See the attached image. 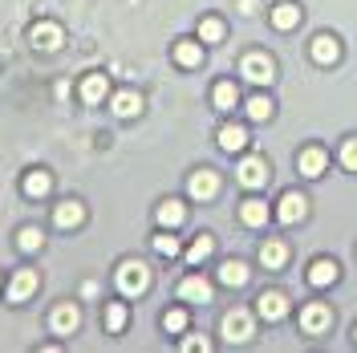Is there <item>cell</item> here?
<instances>
[{
    "instance_id": "1",
    "label": "cell",
    "mask_w": 357,
    "mask_h": 353,
    "mask_svg": "<svg viewBox=\"0 0 357 353\" xmlns=\"http://www.w3.org/2000/svg\"><path fill=\"white\" fill-rule=\"evenodd\" d=\"M114 285H118V292H122L126 301H138V296L151 288V272H146L142 260H126V264L114 272Z\"/></svg>"
},
{
    "instance_id": "2",
    "label": "cell",
    "mask_w": 357,
    "mask_h": 353,
    "mask_svg": "<svg viewBox=\"0 0 357 353\" xmlns=\"http://www.w3.org/2000/svg\"><path fill=\"white\" fill-rule=\"evenodd\" d=\"M268 179H272V171H268L264 155H244L240 158V167H236V183H240L244 191H260Z\"/></svg>"
},
{
    "instance_id": "3",
    "label": "cell",
    "mask_w": 357,
    "mask_h": 353,
    "mask_svg": "<svg viewBox=\"0 0 357 353\" xmlns=\"http://www.w3.org/2000/svg\"><path fill=\"white\" fill-rule=\"evenodd\" d=\"M240 73H244V82H252V86H272L276 82V61L268 53H248L244 61H240Z\"/></svg>"
},
{
    "instance_id": "4",
    "label": "cell",
    "mask_w": 357,
    "mask_h": 353,
    "mask_svg": "<svg viewBox=\"0 0 357 353\" xmlns=\"http://www.w3.org/2000/svg\"><path fill=\"white\" fill-rule=\"evenodd\" d=\"M301 329L309 333V337L329 333V329H333V309H329L325 301H309V305L301 309Z\"/></svg>"
},
{
    "instance_id": "5",
    "label": "cell",
    "mask_w": 357,
    "mask_h": 353,
    "mask_svg": "<svg viewBox=\"0 0 357 353\" xmlns=\"http://www.w3.org/2000/svg\"><path fill=\"white\" fill-rule=\"evenodd\" d=\"M272 216L284 223V227H292V223H301L309 216V199L301 195V191H284V195L276 199V211H272Z\"/></svg>"
},
{
    "instance_id": "6",
    "label": "cell",
    "mask_w": 357,
    "mask_h": 353,
    "mask_svg": "<svg viewBox=\"0 0 357 353\" xmlns=\"http://www.w3.org/2000/svg\"><path fill=\"white\" fill-rule=\"evenodd\" d=\"M41 288V276L33 272V268H21L13 280H8V288H4V296H8V305H24L33 292Z\"/></svg>"
},
{
    "instance_id": "7",
    "label": "cell",
    "mask_w": 357,
    "mask_h": 353,
    "mask_svg": "<svg viewBox=\"0 0 357 353\" xmlns=\"http://www.w3.org/2000/svg\"><path fill=\"white\" fill-rule=\"evenodd\" d=\"M289 309H292L289 296H284V292H276V288L256 296V317H260V321H284V317H289Z\"/></svg>"
},
{
    "instance_id": "8",
    "label": "cell",
    "mask_w": 357,
    "mask_h": 353,
    "mask_svg": "<svg viewBox=\"0 0 357 353\" xmlns=\"http://www.w3.org/2000/svg\"><path fill=\"white\" fill-rule=\"evenodd\" d=\"M309 57L317 66H337L341 61V41H337L333 33H317L309 41Z\"/></svg>"
},
{
    "instance_id": "9",
    "label": "cell",
    "mask_w": 357,
    "mask_h": 353,
    "mask_svg": "<svg viewBox=\"0 0 357 353\" xmlns=\"http://www.w3.org/2000/svg\"><path fill=\"white\" fill-rule=\"evenodd\" d=\"M215 191H220V175H215V171H207V167H199L195 175L187 179V195L195 199V203L215 199Z\"/></svg>"
},
{
    "instance_id": "10",
    "label": "cell",
    "mask_w": 357,
    "mask_h": 353,
    "mask_svg": "<svg viewBox=\"0 0 357 353\" xmlns=\"http://www.w3.org/2000/svg\"><path fill=\"white\" fill-rule=\"evenodd\" d=\"M252 333H256V321H252V313L231 309L227 317H223V337H227V341H248Z\"/></svg>"
},
{
    "instance_id": "11",
    "label": "cell",
    "mask_w": 357,
    "mask_h": 353,
    "mask_svg": "<svg viewBox=\"0 0 357 353\" xmlns=\"http://www.w3.org/2000/svg\"><path fill=\"white\" fill-rule=\"evenodd\" d=\"M82 102H86V106L110 102V77H106V73H86V82H82Z\"/></svg>"
},
{
    "instance_id": "12",
    "label": "cell",
    "mask_w": 357,
    "mask_h": 353,
    "mask_svg": "<svg viewBox=\"0 0 357 353\" xmlns=\"http://www.w3.org/2000/svg\"><path fill=\"white\" fill-rule=\"evenodd\" d=\"M178 301H187V305H207V301H211V280H203V276H183V280H178Z\"/></svg>"
},
{
    "instance_id": "13",
    "label": "cell",
    "mask_w": 357,
    "mask_h": 353,
    "mask_svg": "<svg viewBox=\"0 0 357 353\" xmlns=\"http://www.w3.org/2000/svg\"><path fill=\"white\" fill-rule=\"evenodd\" d=\"M53 223H57L61 232H73V227H82V223H86V207H82L77 199H66V203H57V207H53Z\"/></svg>"
},
{
    "instance_id": "14",
    "label": "cell",
    "mask_w": 357,
    "mask_h": 353,
    "mask_svg": "<svg viewBox=\"0 0 357 353\" xmlns=\"http://www.w3.org/2000/svg\"><path fill=\"white\" fill-rule=\"evenodd\" d=\"M215 142H220L223 155H244V151H248V130H244V126H231V122H223L220 134H215Z\"/></svg>"
},
{
    "instance_id": "15",
    "label": "cell",
    "mask_w": 357,
    "mask_h": 353,
    "mask_svg": "<svg viewBox=\"0 0 357 353\" xmlns=\"http://www.w3.org/2000/svg\"><path fill=\"white\" fill-rule=\"evenodd\" d=\"M110 110L114 118H138L142 114V93L138 89H118V93H110Z\"/></svg>"
},
{
    "instance_id": "16",
    "label": "cell",
    "mask_w": 357,
    "mask_h": 353,
    "mask_svg": "<svg viewBox=\"0 0 357 353\" xmlns=\"http://www.w3.org/2000/svg\"><path fill=\"white\" fill-rule=\"evenodd\" d=\"M296 167H301V175L305 179H321L325 175V167H329V151H325V147H305Z\"/></svg>"
},
{
    "instance_id": "17",
    "label": "cell",
    "mask_w": 357,
    "mask_h": 353,
    "mask_svg": "<svg viewBox=\"0 0 357 353\" xmlns=\"http://www.w3.org/2000/svg\"><path fill=\"white\" fill-rule=\"evenodd\" d=\"M268 21H272V29H276V33H292L296 24L305 21V13H301L292 0H280V4L272 8V17H268Z\"/></svg>"
},
{
    "instance_id": "18",
    "label": "cell",
    "mask_w": 357,
    "mask_h": 353,
    "mask_svg": "<svg viewBox=\"0 0 357 353\" xmlns=\"http://www.w3.org/2000/svg\"><path fill=\"white\" fill-rule=\"evenodd\" d=\"M337 276H341V268H337V260H329V256H317V260L309 264V285L312 288L337 285Z\"/></svg>"
},
{
    "instance_id": "19",
    "label": "cell",
    "mask_w": 357,
    "mask_h": 353,
    "mask_svg": "<svg viewBox=\"0 0 357 353\" xmlns=\"http://www.w3.org/2000/svg\"><path fill=\"white\" fill-rule=\"evenodd\" d=\"M77 329H82V309H77L73 301L57 305V309H53V333L69 337V333H77Z\"/></svg>"
},
{
    "instance_id": "20",
    "label": "cell",
    "mask_w": 357,
    "mask_h": 353,
    "mask_svg": "<svg viewBox=\"0 0 357 353\" xmlns=\"http://www.w3.org/2000/svg\"><path fill=\"white\" fill-rule=\"evenodd\" d=\"M29 37H33V45H37L41 53H57V49H61V29H57L53 21L33 24V33H29Z\"/></svg>"
},
{
    "instance_id": "21",
    "label": "cell",
    "mask_w": 357,
    "mask_h": 353,
    "mask_svg": "<svg viewBox=\"0 0 357 353\" xmlns=\"http://www.w3.org/2000/svg\"><path fill=\"white\" fill-rule=\"evenodd\" d=\"M21 191L29 199H45L49 191H53V179H49V171H41V167H33L29 175L21 179Z\"/></svg>"
},
{
    "instance_id": "22",
    "label": "cell",
    "mask_w": 357,
    "mask_h": 353,
    "mask_svg": "<svg viewBox=\"0 0 357 353\" xmlns=\"http://www.w3.org/2000/svg\"><path fill=\"white\" fill-rule=\"evenodd\" d=\"M211 106L223 114L240 110V89H236V82H215V89H211Z\"/></svg>"
},
{
    "instance_id": "23",
    "label": "cell",
    "mask_w": 357,
    "mask_h": 353,
    "mask_svg": "<svg viewBox=\"0 0 357 353\" xmlns=\"http://www.w3.org/2000/svg\"><path fill=\"white\" fill-rule=\"evenodd\" d=\"M155 220H158V227L171 232V227H178V223L187 220V207H183L178 199H162V203L155 207Z\"/></svg>"
},
{
    "instance_id": "24",
    "label": "cell",
    "mask_w": 357,
    "mask_h": 353,
    "mask_svg": "<svg viewBox=\"0 0 357 353\" xmlns=\"http://www.w3.org/2000/svg\"><path fill=\"white\" fill-rule=\"evenodd\" d=\"M284 260H289V243H284V240H268V243H260V264H264L268 272L284 268Z\"/></svg>"
},
{
    "instance_id": "25",
    "label": "cell",
    "mask_w": 357,
    "mask_h": 353,
    "mask_svg": "<svg viewBox=\"0 0 357 353\" xmlns=\"http://www.w3.org/2000/svg\"><path fill=\"white\" fill-rule=\"evenodd\" d=\"M240 220H244V227H264L272 220V207H268L264 199H248L244 207H240Z\"/></svg>"
},
{
    "instance_id": "26",
    "label": "cell",
    "mask_w": 357,
    "mask_h": 353,
    "mask_svg": "<svg viewBox=\"0 0 357 353\" xmlns=\"http://www.w3.org/2000/svg\"><path fill=\"white\" fill-rule=\"evenodd\" d=\"M175 61L183 69H199L203 66V41H178L175 45Z\"/></svg>"
},
{
    "instance_id": "27",
    "label": "cell",
    "mask_w": 357,
    "mask_h": 353,
    "mask_svg": "<svg viewBox=\"0 0 357 353\" xmlns=\"http://www.w3.org/2000/svg\"><path fill=\"white\" fill-rule=\"evenodd\" d=\"M244 110H248V118H252V122H268V118L276 114V102H272L268 93H252V98L244 102Z\"/></svg>"
},
{
    "instance_id": "28",
    "label": "cell",
    "mask_w": 357,
    "mask_h": 353,
    "mask_svg": "<svg viewBox=\"0 0 357 353\" xmlns=\"http://www.w3.org/2000/svg\"><path fill=\"white\" fill-rule=\"evenodd\" d=\"M211 252H215V240H211V236H195V240L183 248V256H187L191 264H203V260H207Z\"/></svg>"
},
{
    "instance_id": "29",
    "label": "cell",
    "mask_w": 357,
    "mask_h": 353,
    "mask_svg": "<svg viewBox=\"0 0 357 353\" xmlns=\"http://www.w3.org/2000/svg\"><path fill=\"white\" fill-rule=\"evenodd\" d=\"M220 280H223L227 288L248 285V264H244V260H227V264L220 268Z\"/></svg>"
},
{
    "instance_id": "30",
    "label": "cell",
    "mask_w": 357,
    "mask_h": 353,
    "mask_svg": "<svg viewBox=\"0 0 357 353\" xmlns=\"http://www.w3.org/2000/svg\"><path fill=\"white\" fill-rule=\"evenodd\" d=\"M126 321H130V309H126V296H122V301H114L110 309H106V329L122 333L126 329Z\"/></svg>"
},
{
    "instance_id": "31",
    "label": "cell",
    "mask_w": 357,
    "mask_h": 353,
    "mask_svg": "<svg viewBox=\"0 0 357 353\" xmlns=\"http://www.w3.org/2000/svg\"><path fill=\"white\" fill-rule=\"evenodd\" d=\"M17 248H21V252H29V256H33V252H41V248H45L41 227H21V232H17Z\"/></svg>"
},
{
    "instance_id": "32",
    "label": "cell",
    "mask_w": 357,
    "mask_h": 353,
    "mask_svg": "<svg viewBox=\"0 0 357 353\" xmlns=\"http://www.w3.org/2000/svg\"><path fill=\"white\" fill-rule=\"evenodd\" d=\"M199 41L203 45H220L223 41V21L220 17H203L199 21Z\"/></svg>"
},
{
    "instance_id": "33",
    "label": "cell",
    "mask_w": 357,
    "mask_h": 353,
    "mask_svg": "<svg viewBox=\"0 0 357 353\" xmlns=\"http://www.w3.org/2000/svg\"><path fill=\"white\" fill-rule=\"evenodd\" d=\"M151 248H155L158 256H167V260H171V256H178V252H183V243H178L175 236H167V232H158L155 240H151Z\"/></svg>"
},
{
    "instance_id": "34",
    "label": "cell",
    "mask_w": 357,
    "mask_h": 353,
    "mask_svg": "<svg viewBox=\"0 0 357 353\" xmlns=\"http://www.w3.org/2000/svg\"><path fill=\"white\" fill-rule=\"evenodd\" d=\"M162 329L167 333H183L187 329V309H183V305H178V309H167L162 313Z\"/></svg>"
},
{
    "instance_id": "35",
    "label": "cell",
    "mask_w": 357,
    "mask_h": 353,
    "mask_svg": "<svg viewBox=\"0 0 357 353\" xmlns=\"http://www.w3.org/2000/svg\"><path fill=\"white\" fill-rule=\"evenodd\" d=\"M341 167L357 175V138H345V142H341Z\"/></svg>"
},
{
    "instance_id": "36",
    "label": "cell",
    "mask_w": 357,
    "mask_h": 353,
    "mask_svg": "<svg viewBox=\"0 0 357 353\" xmlns=\"http://www.w3.org/2000/svg\"><path fill=\"white\" fill-rule=\"evenodd\" d=\"M183 350H211V341H203V337H183Z\"/></svg>"
},
{
    "instance_id": "37",
    "label": "cell",
    "mask_w": 357,
    "mask_h": 353,
    "mask_svg": "<svg viewBox=\"0 0 357 353\" xmlns=\"http://www.w3.org/2000/svg\"><path fill=\"white\" fill-rule=\"evenodd\" d=\"M240 13H244V17H252V13H256V0H240Z\"/></svg>"
},
{
    "instance_id": "38",
    "label": "cell",
    "mask_w": 357,
    "mask_h": 353,
    "mask_svg": "<svg viewBox=\"0 0 357 353\" xmlns=\"http://www.w3.org/2000/svg\"><path fill=\"white\" fill-rule=\"evenodd\" d=\"M354 345H357V325H354Z\"/></svg>"
},
{
    "instance_id": "39",
    "label": "cell",
    "mask_w": 357,
    "mask_h": 353,
    "mask_svg": "<svg viewBox=\"0 0 357 353\" xmlns=\"http://www.w3.org/2000/svg\"><path fill=\"white\" fill-rule=\"evenodd\" d=\"M0 288H4V272H0Z\"/></svg>"
}]
</instances>
